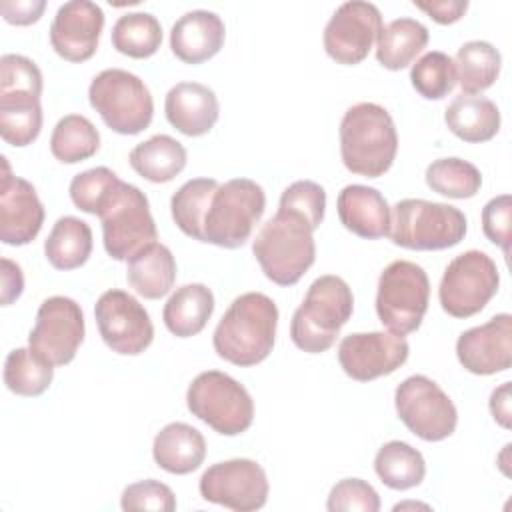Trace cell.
Segmentation results:
<instances>
[{
	"instance_id": "obj_44",
	"label": "cell",
	"mask_w": 512,
	"mask_h": 512,
	"mask_svg": "<svg viewBox=\"0 0 512 512\" xmlns=\"http://www.w3.org/2000/svg\"><path fill=\"white\" fill-rule=\"evenodd\" d=\"M0 92L42 96V72L36 62L22 54H4L0 58Z\"/></svg>"
},
{
	"instance_id": "obj_29",
	"label": "cell",
	"mask_w": 512,
	"mask_h": 512,
	"mask_svg": "<svg viewBox=\"0 0 512 512\" xmlns=\"http://www.w3.org/2000/svg\"><path fill=\"white\" fill-rule=\"evenodd\" d=\"M428 28L414 18L388 22L376 40V60L386 70H402L416 60L428 44Z\"/></svg>"
},
{
	"instance_id": "obj_49",
	"label": "cell",
	"mask_w": 512,
	"mask_h": 512,
	"mask_svg": "<svg viewBox=\"0 0 512 512\" xmlns=\"http://www.w3.org/2000/svg\"><path fill=\"white\" fill-rule=\"evenodd\" d=\"M490 412L492 418L502 426L510 428L512 426V396H510V382H502L498 388L492 390L490 394Z\"/></svg>"
},
{
	"instance_id": "obj_20",
	"label": "cell",
	"mask_w": 512,
	"mask_h": 512,
	"mask_svg": "<svg viewBox=\"0 0 512 512\" xmlns=\"http://www.w3.org/2000/svg\"><path fill=\"white\" fill-rule=\"evenodd\" d=\"M456 356L476 376L506 372L512 366V316L496 314L486 324L464 330L456 340Z\"/></svg>"
},
{
	"instance_id": "obj_38",
	"label": "cell",
	"mask_w": 512,
	"mask_h": 512,
	"mask_svg": "<svg viewBox=\"0 0 512 512\" xmlns=\"http://www.w3.org/2000/svg\"><path fill=\"white\" fill-rule=\"evenodd\" d=\"M426 184L432 192L446 198L464 200L480 192L482 174L480 170L462 158H438L426 168Z\"/></svg>"
},
{
	"instance_id": "obj_16",
	"label": "cell",
	"mask_w": 512,
	"mask_h": 512,
	"mask_svg": "<svg viewBox=\"0 0 512 512\" xmlns=\"http://www.w3.org/2000/svg\"><path fill=\"white\" fill-rule=\"evenodd\" d=\"M382 28V14L376 4L362 0L344 2L324 28V50L334 62L356 66L368 56Z\"/></svg>"
},
{
	"instance_id": "obj_33",
	"label": "cell",
	"mask_w": 512,
	"mask_h": 512,
	"mask_svg": "<svg viewBox=\"0 0 512 512\" xmlns=\"http://www.w3.org/2000/svg\"><path fill=\"white\" fill-rule=\"evenodd\" d=\"M374 472L392 490H410L426 476V462L420 450L406 442L390 440L376 452Z\"/></svg>"
},
{
	"instance_id": "obj_22",
	"label": "cell",
	"mask_w": 512,
	"mask_h": 512,
	"mask_svg": "<svg viewBox=\"0 0 512 512\" xmlns=\"http://www.w3.org/2000/svg\"><path fill=\"white\" fill-rule=\"evenodd\" d=\"M166 120L186 136L208 134L220 116V104L212 88L200 82H178L164 100Z\"/></svg>"
},
{
	"instance_id": "obj_32",
	"label": "cell",
	"mask_w": 512,
	"mask_h": 512,
	"mask_svg": "<svg viewBox=\"0 0 512 512\" xmlns=\"http://www.w3.org/2000/svg\"><path fill=\"white\" fill-rule=\"evenodd\" d=\"M502 56L486 40L464 42L454 56L456 82L462 94H478L488 90L500 76Z\"/></svg>"
},
{
	"instance_id": "obj_26",
	"label": "cell",
	"mask_w": 512,
	"mask_h": 512,
	"mask_svg": "<svg viewBox=\"0 0 512 512\" xmlns=\"http://www.w3.org/2000/svg\"><path fill=\"white\" fill-rule=\"evenodd\" d=\"M130 288L148 300L166 296L176 282V260L168 246L152 242L138 250L126 268Z\"/></svg>"
},
{
	"instance_id": "obj_30",
	"label": "cell",
	"mask_w": 512,
	"mask_h": 512,
	"mask_svg": "<svg viewBox=\"0 0 512 512\" xmlns=\"http://www.w3.org/2000/svg\"><path fill=\"white\" fill-rule=\"evenodd\" d=\"M42 130L40 96L30 92H0V136L14 148L32 144Z\"/></svg>"
},
{
	"instance_id": "obj_43",
	"label": "cell",
	"mask_w": 512,
	"mask_h": 512,
	"mask_svg": "<svg viewBox=\"0 0 512 512\" xmlns=\"http://www.w3.org/2000/svg\"><path fill=\"white\" fill-rule=\"evenodd\" d=\"M122 510H154V512H174L176 496L170 486L160 480L148 478L128 484L120 496Z\"/></svg>"
},
{
	"instance_id": "obj_36",
	"label": "cell",
	"mask_w": 512,
	"mask_h": 512,
	"mask_svg": "<svg viewBox=\"0 0 512 512\" xmlns=\"http://www.w3.org/2000/svg\"><path fill=\"white\" fill-rule=\"evenodd\" d=\"M54 378V366L30 348H14L4 360V384L18 396H40Z\"/></svg>"
},
{
	"instance_id": "obj_15",
	"label": "cell",
	"mask_w": 512,
	"mask_h": 512,
	"mask_svg": "<svg viewBox=\"0 0 512 512\" xmlns=\"http://www.w3.org/2000/svg\"><path fill=\"white\" fill-rule=\"evenodd\" d=\"M94 318L104 344L122 356L142 354L154 340V324L146 308L128 292L106 290L94 306Z\"/></svg>"
},
{
	"instance_id": "obj_50",
	"label": "cell",
	"mask_w": 512,
	"mask_h": 512,
	"mask_svg": "<svg viewBox=\"0 0 512 512\" xmlns=\"http://www.w3.org/2000/svg\"><path fill=\"white\" fill-rule=\"evenodd\" d=\"M430 508L428 504H418V502H404V504H396L394 510H404V508Z\"/></svg>"
},
{
	"instance_id": "obj_7",
	"label": "cell",
	"mask_w": 512,
	"mask_h": 512,
	"mask_svg": "<svg viewBox=\"0 0 512 512\" xmlns=\"http://www.w3.org/2000/svg\"><path fill=\"white\" fill-rule=\"evenodd\" d=\"M186 406L204 424L222 436H238L254 422L250 392L220 370L200 372L186 390Z\"/></svg>"
},
{
	"instance_id": "obj_35",
	"label": "cell",
	"mask_w": 512,
	"mask_h": 512,
	"mask_svg": "<svg viewBox=\"0 0 512 512\" xmlns=\"http://www.w3.org/2000/svg\"><path fill=\"white\" fill-rule=\"evenodd\" d=\"M162 44V26L150 12L122 14L112 26V46L130 58L142 60L158 52Z\"/></svg>"
},
{
	"instance_id": "obj_27",
	"label": "cell",
	"mask_w": 512,
	"mask_h": 512,
	"mask_svg": "<svg viewBox=\"0 0 512 512\" xmlns=\"http://www.w3.org/2000/svg\"><path fill=\"white\" fill-rule=\"evenodd\" d=\"M214 312V294L206 284H184L164 304L162 320L176 338L200 334Z\"/></svg>"
},
{
	"instance_id": "obj_11",
	"label": "cell",
	"mask_w": 512,
	"mask_h": 512,
	"mask_svg": "<svg viewBox=\"0 0 512 512\" xmlns=\"http://www.w3.org/2000/svg\"><path fill=\"white\" fill-rule=\"evenodd\" d=\"M500 274L496 262L482 250H466L446 266L438 298L446 314L454 318H470L484 310L496 296Z\"/></svg>"
},
{
	"instance_id": "obj_5",
	"label": "cell",
	"mask_w": 512,
	"mask_h": 512,
	"mask_svg": "<svg viewBox=\"0 0 512 512\" xmlns=\"http://www.w3.org/2000/svg\"><path fill=\"white\" fill-rule=\"evenodd\" d=\"M266 210L262 186L250 178L218 184L202 220V242L220 248H240L252 236Z\"/></svg>"
},
{
	"instance_id": "obj_13",
	"label": "cell",
	"mask_w": 512,
	"mask_h": 512,
	"mask_svg": "<svg viewBox=\"0 0 512 512\" xmlns=\"http://www.w3.org/2000/svg\"><path fill=\"white\" fill-rule=\"evenodd\" d=\"M84 332L80 304L68 296H50L36 312L28 348L52 366H66L84 342Z\"/></svg>"
},
{
	"instance_id": "obj_17",
	"label": "cell",
	"mask_w": 512,
	"mask_h": 512,
	"mask_svg": "<svg viewBox=\"0 0 512 512\" xmlns=\"http://www.w3.org/2000/svg\"><path fill=\"white\" fill-rule=\"evenodd\" d=\"M410 354L404 336L392 332H356L338 344V362L346 376L370 382L396 372Z\"/></svg>"
},
{
	"instance_id": "obj_8",
	"label": "cell",
	"mask_w": 512,
	"mask_h": 512,
	"mask_svg": "<svg viewBox=\"0 0 512 512\" xmlns=\"http://www.w3.org/2000/svg\"><path fill=\"white\" fill-rule=\"evenodd\" d=\"M90 106L104 124L124 136L146 130L154 116V100L142 78L122 68H108L96 74L88 88Z\"/></svg>"
},
{
	"instance_id": "obj_39",
	"label": "cell",
	"mask_w": 512,
	"mask_h": 512,
	"mask_svg": "<svg viewBox=\"0 0 512 512\" xmlns=\"http://www.w3.org/2000/svg\"><path fill=\"white\" fill-rule=\"evenodd\" d=\"M410 82L422 98L442 100L456 86L454 60L440 50H430L412 64Z\"/></svg>"
},
{
	"instance_id": "obj_40",
	"label": "cell",
	"mask_w": 512,
	"mask_h": 512,
	"mask_svg": "<svg viewBox=\"0 0 512 512\" xmlns=\"http://www.w3.org/2000/svg\"><path fill=\"white\" fill-rule=\"evenodd\" d=\"M122 180L106 166H96L86 172H80L70 182V200L74 206L86 214L98 216L116 192Z\"/></svg>"
},
{
	"instance_id": "obj_41",
	"label": "cell",
	"mask_w": 512,
	"mask_h": 512,
	"mask_svg": "<svg viewBox=\"0 0 512 512\" xmlns=\"http://www.w3.org/2000/svg\"><path fill=\"white\" fill-rule=\"evenodd\" d=\"M326 508L330 512H378L380 496L366 480L344 478L332 486Z\"/></svg>"
},
{
	"instance_id": "obj_9",
	"label": "cell",
	"mask_w": 512,
	"mask_h": 512,
	"mask_svg": "<svg viewBox=\"0 0 512 512\" xmlns=\"http://www.w3.org/2000/svg\"><path fill=\"white\" fill-rule=\"evenodd\" d=\"M430 302V280L422 266L410 260L390 262L380 278L376 292V314L380 322L398 336L420 328Z\"/></svg>"
},
{
	"instance_id": "obj_1",
	"label": "cell",
	"mask_w": 512,
	"mask_h": 512,
	"mask_svg": "<svg viewBox=\"0 0 512 512\" xmlns=\"http://www.w3.org/2000/svg\"><path fill=\"white\" fill-rule=\"evenodd\" d=\"M276 328V302L262 292H246L234 298L224 312L214 330L212 344L222 360L248 368L270 356Z\"/></svg>"
},
{
	"instance_id": "obj_3",
	"label": "cell",
	"mask_w": 512,
	"mask_h": 512,
	"mask_svg": "<svg viewBox=\"0 0 512 512\" xmlns=\"http://www.w3.org/2000/svg\"><path fill=\"white\" fill-rule=\"evenodd\" d=\"M252 254L268 280L294 286L316 260L314 226L302 214L278 208L256 234Z\"/></svg>"
},
{
	"instance_id": "obj_46",
	"label": "cell",
	"mask_w": 512,
	"mask_h": 512,
	"mask_svg": "<svg viewBox=\"0 0 512 512\" xmlns=\"http://www.w3.org/2000/svg\"><path fill=\"white\" fill-rule=\"evenodd\" d=\"M46 8L44 0H2L0 10L8 24L28 26L40 20Z\"/></svg>"
},
{
	"instance_id": "obj_24",
	"label": "cell",
	"mask_w": 512,
	"mask_h": 512,
	"mask_svg": "<svg viewBox=\"0 0 512 512\" xmlns=\"http://www.w3.org/2000/svg\"><path fill=\"white\" fill-rule=\"evenodd\" d=\"M152 458L162 470L184 476L198 470L204 462L206 440L194 426L186 422H170L154 436Z\"/></svg>"
},
{
	"instance_id": "obj_10",
	"label": "cell",
	"mask_w": 512,
	"mask_h": 512,
	"mask_svg": "<svg viewBox=\"0 0 512 512\" xmlns=\"http://www.w3.org/2000/svg\"><path fill=\"white\" fill-rule=\"evenodd\" d=\"M98 218L102 222L104 250L118 262H128L158 238L148 198L134 184L120 182Z\"/></svg>"
},
{
	"instance_id": "obj_45",
	"label": "cell",
	"mask_w": 512,
	"mask_h": 512,
	"mask_svg": "<svg viewBox=\"0 0 512 512\" xmlns=\"http://www.w3.org/2000/svg\"><path fill=\"white\" fill-rule=\"evenodd\" d=\"M510 222H512V196L500 194L486 202L482 208L484 236L502 248L504 256H510Z\"/></svg>"
},
{
	"instance_id": "obj_14",
	"label": "cell",
	"mask_w": 512,
	"mask_h": 512,
	"mask_svg": "<svg viewBox=\"0 0 512 512\" xmlns=\"http://www.w3.org/2000/svg\"><path fill=\"white\" fill-rule=\"evenodd\" d=\"M198 490L206 502L234 512H254L266 504L270 486L256 460L232 458L208 466L200 476Z\"/></svg>"
},
{
	"instance_id": "obj_2",
	"label": "cell",
	"mask_w": 512,
	"mask_h": 512,
	"mask_svg": "<svg viewBox=\"0 0 512 512\" xmlns=\"http://www.w3.org/2000/svg\"><path fill=\"white\" fill-rule=\"evenodd\" d=\"M340 156L348 172L378 178L386 174L398 152V132L390 112L376 102L350 106L340 120Z\"/></svg>"
},
{
	"instance_id": "obj_12",
	"label": "cell",
	"mask_w": 512,
	"mask_h": 512,
	"mask_svg": "<svg viewBox=\"0 0 512 512\" xmlns=\"http://www.w3.org/2000/svg\"><path fill=\"white\" fill-rule=\"evenodd\" d=\"M394 406L404 426L426 442H440L454 434L458 410L450 396L428 376L414 374L394 392Z\"/></svg>"
},
{
	"instance_id": "obj_47",
	"label": "cell",
	"mask_w": 512,
	"mask_h": 512,
	"mask_svg": "<svg viewBox=\"0 0 512 512\" xmlns=\"http://www.w3.org/2000/svg\"><path fill=\"white\" fill-rule=\"evenodd\" d=\"M414 6L426 12L438 24H454L466 14L468 0H414Z\"/></svg>"
},
{
	"instance_id": "obj_37",
	"label": "cell",
	"mask_w": 512,
	"mask_h": 512,
	"mask_svg": "<svg viewBox=\"0 0 512 512\" xmlns=\"http://www.w3.org/2000/svg\"><path fill=\"white\" fill-rule=\"evenodd\" d=\"M216 188L218 180L214 178H192L172 194L170 212L174 224L180 228V232L198 242H202L204 212Z\"/></svg>"
},
{
	"instance_id": "obj_34",
	"label": "cell",
	"mask_w": 512,
	"mask_h": 512,
	"mask_svg": "<svg viewBox=\"0 0 512 512\" xmlns=\"http://www.w3.org/2000/svg\"><path fill=\"white\" fill-rule=\"evenodd\" d=\"M100 148L98 128L82 114L60 118L50 136V152L62 164H76L92 158Z\"/></svg>"
},
{
	"instance_id": "obj_6",
	"label": "cell",
	"mask_w": 512,
	"mask_h": 512,
	"mask_svg": "<svg viewBox=\"0 0 512 512\" xmlns=\"http://www.w3.org/2000/svg\"><path fill=\"white\" fill-rule=\"evenodd\" d=\"M390 212L388 236L408 250H446L460 244L468 230L464 212L444 202L404 198Z\"/></svg>"
},
{
	"instance_id": "obj_23",
	"label": "cell",
	"mask_w": 512,
	"mask_h": 512,
	"mask_svg": "<svg viewBox=\"0 0 512 512\" xmlns=\"http://www.w3.org/2000/svg\"><path fill=\"white\" fill-rule=\"evenodd\" d=\"M336 210L342 226L360 238L378 240L390 232V206L372 186H344L338 194Z\"/></svg>"
},
{
	"instance_id": "obj_31",
	"label": "cell",
	"mask_w": 512,
	"mask_h": 512,
	"mask_svg": "<svg viewBox=\"0 0 512 512\" xmlns=\"http://www.w3.org/2000/svg\"><path fill=\"white\" fill-rule=\"evenodd\" d=\"M44 254L56 270L80 268L92 254V228L76 216L58 218L44 242Z\"/></svg>"
},
{
	"instance_id": "obj_28",
	"label": "cell",
	"mask_w": 512,
	"mask_h": 512,
	"mask_svg": "<svg viewBox=\"0 0 512 512\" xmlns=\"http://www.w3.org/2000/svg\"><path fill=\"white\" fill-rule=\"evenodd\" d=\"M186 148L168 134H156L130 150L128 162L138 176L148 182L164 184L186 168Z\"/></svg>"
},
{
	"instance_id": "obj_19",
	"label": "cell",
	"mask_w": 512,
	"mask_h": 512,
	"mask_svg": "<svg viewBox=\"0 0 512 512\" xmlns=\"http://www.w3.org/2000/svg\"><path fill=\"white\" fill-rule=\"evenodd\" d=\"M104 28V12L96 2H64L50 24V44L66 62H86L98 50Z\"/></svg>"
},
{
	"instance_id": "obj_18",
	"label": "cell",
	"mask_w": 512,
	"mask_h": 512,
	"mask_svg": "<svg viewBox=\"0 0 512 512\" xmlns=\"http://www.w3.org/2000/svg\"><path fill=\"white\" fill-rule=\"evenodd\" d=\"M0 178V240L8 246L30 244L44 224V206L36 188L14 176L8 158L2 156Z\"/></svg>"
},
{
	"instance_id": "obj_25",
	"label": "cell",
	"mask_w": 512,
	"mask_h": 512,
	"mask_svg": "<svg viewBox=\"0 0 512 512\" xmlns=\"http://www.w3.org/2000/svg\"><path fill=\"white\" fill-rule=\"evenodd\" d=\"M448 130L470 144L492 140L500 130L498 106L478 94H458L444 110Z\"/></svg>"
},
{
	"instance_id": "obj_4",
	"label": "cell",
	"mask_w": 512,
	"mask_h": 512,
	"mask_svg": "<svg viewBox=\"0 0 512 512\" xmlns=\"http://www.w3.org/2000/svg\"><path fill=\"white\" fill-rule=\"evenodd\" d=\"M354 312V296L346 280L334 274L316 278L290 322V338L294 346L308 354L330 350L340 328Z\"/></svg>"
},
{
	"instance_id": "obj_48",
	"label": "cell",
	"mask_w": 512,
	"mask_h": 512,
	"mask_svg": "<svg viewBox=\"0 0 512 512\" xmlns=\"http://www.w3.org/2000/svg\"><path fill=\"white\" fill-rule=\"evenodd\" d=\"M24 290L22 268L10 258H2V306H10Z\"/></svg>"
},
{
	"instance_id": "obj_42",
	"label": "cell",
	"mask_w": 512,
	"mask_h": 512,
	"mask_svg": "<svg viewBox=\"0 0 512 512\" xmlns=\"http://www.w3.org/2000/svg\"><path fill=\"white\" fill-rule=\"evenodd\" d=\"M278 208H288L302 214L314 226V230H318L324 220L326 190L314 180H296L282 192Z\"/></svg>"
},
{
	"instance_id": "obj_21",
	"label": "cell",
	"mask_w": 512,
	"mask_h": 512,
	"mask_svg": "<svg viewBox=\"0 0 512 512\" xmlns=\"http://www.w3.org/2000/svg\"><path fill=\"white\" fill-rule=\"evenodd\" d=\"M226 26L216 12L192 10L182 14L170 30L172 54L184 64H202L224 46Z\"/></svg>"
}]
</instances>
